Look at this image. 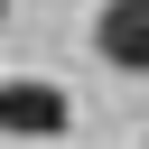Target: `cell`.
<instances>
[{
    "label": "cell",
    "mask_w": 149,
    "mask_h": 149,
    "mask_svg": "<svg viewBox=\"0 0 149 149\" xmlns=\"http://www.w3.org/2000/svg\"><path fill=\"white\" fill-rule=\"evenodd\" d=\"M65 121H74L65 84H47V74H9V84H0V130H9V140H56Z\"/></svg>",
    "instance_id": "obj_1"
},
{
    "label": "cell",
    "mask_w": 149,
    "mask_h": 149,
    "mask_svg": "<svg viewBox=\"0 0 149 149\" xmlns=\"http://www.w3.org/2000/svg\"><path fill=\"white\" fill-rule=\"evenodd\" d=\"M93 56L121 74H149V0H102L93 9Z\"/></svg>",
    "instance_id": "obj_2"
},
{
    "label": "cell",
    "mask_w": 149,
    "mask_h": 149,
    "mask_svg": "<svg viewBox=\"0 0 149 149\" xmlns=\"http://www.w3.org/2000/svg\"><path fill=\"white\" fill-rule=\"evenodd\" d=\"M0 19H9V0H0Z\"/></svg>",
    "instance_id": "obj_3"
}]
</instances>
